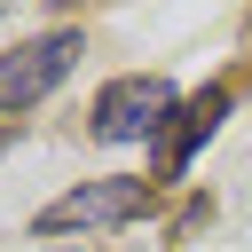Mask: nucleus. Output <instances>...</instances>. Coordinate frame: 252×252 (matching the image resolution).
I'll return each instance as SVG.
<instances>
[{"label":"nucleus","instance_id":"obj_1","mask_svg":"<svg viewBox=\"0 0 252 252\" xmlns=\"http://www.w3.org/2000/svg\"><path fill=\"white\" fill-rule=\"evenodd\" d=\"M158 205V189L150 181H134V173H102V181H79V189H63L32 228L39 236H79V228H126V220H142Z\"/></svg>","mask_w":252,"mask_h":252},{"label":"nucleus","instance_id":"obj_3","mask_svg":"<svg viewBox=\"0 0 252 252\" xmlns=\"http://www.w3.org/2000/svg\"><path fill=\"white\" fill-rule=\"evenodd\" d=\"M79 32H47V39H24L16 55H0V110H32L39 94L63 87V71L79 63Z\"/></svg>","mask_w":252,"mask_h":252},{"label":"nucleus","instance_id":"obj_2","mask_svg":"<svg viewBox=\"0 0 252 252\" xmlns=\"http://www.w3.org/2000/svg\"><path fill=\"white\" fill-rule=\"evenodd\" d=\"M94 134L102 142H165V118H181V94L165 87V79H150V71H134V79H110L102 94H94Z\"/></svg>","mask_w":252,"mask_h":252},{"label":"nucleus","instance_id":"obj_5","mask_svg":"<svg viewBox=\"0 0 252 252\" xmlns=\"http://www.w3.org/2000/svg\"><path fill=\"white\" fill-rule=\"evenodd\" d=\"M0 150H8V134H0Z\"/></svg>","mask_w":252,"mask_h":252},{"label":"nucleus","instance_id":"obj_4","mask_svg":"<svg viewBox=\"0 0 252 252\" xmlns=\"http://www.w3.org/2000/svg\"><path fill=\"white\" fill-rule=\"evenodd\" d=\"M220 110H228V87H205L197 102H181V142L165 150V173H181L205 142H213V126H220Z\"/></svg>","mask_w":252,"mask_h":252}]
</instances>
